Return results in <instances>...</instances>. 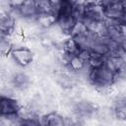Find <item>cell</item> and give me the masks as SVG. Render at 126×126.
Wrapping results in <instances>:
<instances>
[{
  "instance_id": "6da1fadb",
  "label": "cell",
  "mask_w": 126,
  "mask_h": 126,
  "mask_svg": "<svg viewBox=\"0 0 126 126\" xmlns=\"http://www.w3.org/2000/svg\"><path fill=\"white\" fill-rule=\"evenodd\" d=\"M89 83L100 94L108 93L115 83V74L105 66L97 69H90Z\"/></svg>"
},
{
  "instance_id": "7a4b0ae2",
  "label": "cell",
  "mask_w": 126,
  "mask_h": 126,
  "mask_svg": "<svg viewBox=\"0 0 126 126\" xmlns=\"http://www.w3.org/2000/svg\"><path fill=\"white\" fill-rule=\"evenodd\" d=\"M10 58L15 63L16 66L21 67V68H26L30 66L34 58L32 50L24 45H19V46H14L13 50L10 53Z\"/></svg>"
},
{
  "instance_id": "3957f363",
  "label": "cell",
  "mask_w": 126,
  "mask_h": 126,
  "mask_svg": "<svg viewBox=\"0 0 126 126\" xmlns=\"http://www.w3.org/2000/svg\"><path fill=\"white\" fill-rule=\"evenodd\" d=\"M100 5L103 7L105 20H118L124 21L125 18V11L123 7L122 1H100Z\"/></svg>"
},
{
  "instance_id": "277c9868",
  "label": "cell",
  "mask_w": 126,
  "mask_h": 126,
  "mask_svg": "<svg viewBox=\"0 0 126 126\" xmlns=\"http://www.w3.org/2000/svg\"><path fill=\"white\" fill-rule=\"evenodd\" d=\"M105 21L103 7L99 2H87L85 16L81 22H96L101 23Z\"/></svg>"
},
{
  "instance_id": "5b68a950",
  "label": "cell",
  "mask_w": 126,
  "mask_h": 126,
  "mask_svg": "<svg viewBox=\"0 0 126 126\" xmlns=\"http://www.w3.org/2000/svg\"><path fill=\"white\" fill-rule=\"evenodd\" d=\"M32 83L30 75L23 71L14 72L9 77V86L15 92H26Z\"/></svg>"
},
{
  "instance_id": "8992f818",
  "label": "cell",
  "mask_w": 126,
  "mask_h": 126,
  "mask_svg": "<svg viewBox=\"0 0 126 126\" xmlns=\"http://www.w3.org/2000/svg\"><path fill=\"white\" fill-rule=\"evenodd\" d=\"M22 108H23V106L17 98L12 97V96L1 95V100H0L1 115L19 114L21 112Z\"/></svg>"
},
{
  "instance_id": "52a82bcc",
  "label": "cell",
  "mask_w": 126,
  "mask_h": 126,
  "mask_svg": "<svg viewBox=\"0 0 126 126\" xmlns=\"http://www.w3.org/2000/svg\"><path fill=\"white\" fill-rule=\"evenodd\" d=\"M17 26V18L12 13H1L0 18V31L1 35L5 36H11L16 30Z\"/></svg>"
},
{
  "instance_id": "ba28073f",
  "label": "cell",
  "mask_w": 126,
  "mask_h": 126,
  "mask_svg": "<svg viewBox=\"0 0 126 126\" xmlns=\"http://www.w3.org/2000/svg\"><path fill=\"white\" fill-rule=\"evenodd\" d=\"M43 126H67L68 119L57 111H50L42 116Z\"/></svg>"
},
{
  "instance_id": "9c48e42d",
  "label": "cell",
  "mask_w": 126,
  "mask_h": 126,
  "mask_svg": "<svg viewBox=\"0 0 126 126\" xmlns=\"http://www.w3.org/2000/svg\"><path fill=\"white\" fill-rule=\"evenodd\" d=\"M106 58L105 56L99 55V54H95V53H91L88 61H87V66L89 67V69L93 70V69H97L100 67H103L105 65L106 62Z\"/></svg>"
},
{
  "instance_id": "30bf717a",
  "label": "cell",
  "mask_w": 126,
  "mask_h": 126,
  "mask_svg": "<svg viewBox=\"0 0 126 126\" xmlns=\"http://www.w3.org/2000/svg\"><path fill=\"white\" fill-rule=\"evenodd\" d=\"M14 48V44L11 40V36H5V35H1V39H0V50H1V54L3 56H7L10 55L11 51Z\"/></svg>"
}]
</instances>
